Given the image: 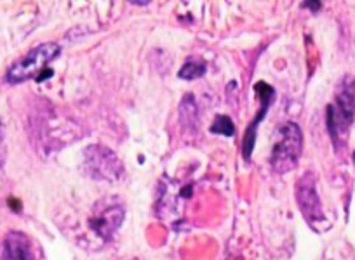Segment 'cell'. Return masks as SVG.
<instances>
[{
    "label": "cell",
    "instance_id": "1",
    "mask_svg": "<svg viewBox=\"0 0 355 260\" xmlns=\"http://www.w3.org/2000/svg\"><path fill=\"white\" fill-rule=\"evenodd\" d=\"M303 149V134L300 127L293 122H286L275 130V141L272 148L270 163L275 172H288L298 163Z\"/></svg>",
    "mask_w": 355,
    "mask_h": 260
},
{
    "label": "cell",
    "instance_id": "2",
    "mask_svg": "<svg viewBox=\"0 0 355 260\" xmlns=\"http://www.w3.org/2000/svg\"><path fill=\"white\" fill-rule=\"evenodd\" d=\"M61 47L58 44H42V46L35 47L30 50L28 54L16 61L8 71V82L9 84H21V82L30 80L33 77H39L42 73L44 68L56 59L60 54Z\"/></svg>",
    "mask_w": 355,
    "mask_h": 260
},
{
    "label": "cell",
    "instance_id": "3",
    "mask_svg": "<svg viewBox=\"0 0 355 260\" xmlns=\"http://www.w3.org/2000/svg\"><path fill=\"white\" fill-rule=\"evenodd\" d=\"M355 111V98L350 87H343L336 95V102L327 108V125L334 141H340L343 136H347L348 127L354 120Z\"/></svg>",
    "mask_w": 355,
    "mask_h": 260
},
{
    "label": "cell",
    "instance_id": "4",
    "mask_svg": "<svg viewBox=\"0 0 355 260\" xmlns=\"http://www.w3.org/2000/svg\"><path fill=\"white\" fill-rule=\"evenodd\" d=\"M122 221H124V207L117 200H101L93 208L91 225L105 241L114 238V234L121 228Z\"/></svg>",
    "mask_w": 355,
    "mask_h": 260
},
{
    "label": "cell",
    "instance_id": "5",
    "mask_svg": "<svg viewBox=\"0 0 355 260\" xmlns=\"http://www.w3.org/2000/svg\"><path fill=\"white\" fill-rule=\"evenodd\" d=\"M85 169L96 179L114 180L121 176L122 163L114 151L101 146H91L85 149Z\"/></svg>",
    "mask_w": 355,
    "mask_h": 260
},
{
    "label": "cell",
    "instance_id": "6",
    "mask_svg": "<svg viewBox=\"0 0 355 260\" xmlns=\"http://www.w3.org/2000/svg\"><path fill=\"white\" fill-rule=\"evenodd\" d=\"M296 198H298L302 214L305 215V219L310 224L315 225L317 222L322 221L324 214L322 208H320L319 196H317L315 176H313L312 172L305 174V176L298 180V186H296Z\"/></svg>",
    "mask_w": 355,
    "mask_h": 260
},
{
    "label": "cell",
    "instance_id": "7",
    "mask_svg": "<svg viewBox=\"0 0 355 260\" xmlns=\"http://www.w3.org/2000/svg\"><path fill=\"white\" fill-rule=\"evenodd\" d=\"M0 260H32L30 243L21 232H9L0 245Z\"/></svg>",
    "mask_w": 355,
    "mask_h": 260
},
{
    "label": "cell",
    "instance_id": "8",
    "mask_svg": "<svg viewBox=\"0 0 355 260\" xmlns=\"http://www.w3.org/2000/svg\"><path fill=\"white\" fill-rule=\"evenodd\" d=\"M204 73H206V64H204L202 61L192 59L182 68V71H180V77L185 78V80H196V78L202 77Z\"/></svg>",
    "mask_w": 355,
    "mask_h": 260
},
{
    "label": "cell",
    "instance_id": "9",
    "mask_svg": "<svg viewBox=\"0 0 355 260\" xmlns=\"http://www.w3.org/2000/svg\"><path fill=\"white\" fill-rule=\"evenodd\" d=\"M213 132H220V134H225V136H232L234 134V123L230 122V118H227V116H220V118H216V122L213 123Z\"/></svg>",
    "mask_w": 355,
    "mask_h": 260
},
{
    "label": "cell",
    "instance_id": "10",
    "mask_svg": "<svg viewBox=\"0 0 355 260\" xmlns=\"http://www.w3.org/2000/svg\"><path fill=\"white\" fill-rule=\"evenodd\" d=\"M6 153H8V149H6L4 125H2V122H0V167L6 163Z\"/></svg>",
    "mask_w": 355,
    "mask_h": 260
}]
</instances>
